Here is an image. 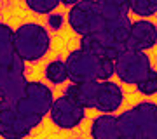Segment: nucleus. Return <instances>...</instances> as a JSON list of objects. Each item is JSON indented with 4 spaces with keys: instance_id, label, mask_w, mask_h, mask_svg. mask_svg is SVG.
Segmentation results:
<instances>
[{
    "instance_id": "1",
    "label": "nucleus",
    "mask_w": 157,
    "mask_h": 139,
    "mask_svg": "<svg viewBox=\"0 0 157 139\" xmlns=\"http://www.w3.org/2000/svg\"><path fill=\"white\" fill-rule=\"evenodd\" d=\"M25 64L14 49V30L0 23V94L2 97H19L25 90Z\"/></svg>"
},
{
    "instance_id": "2",
    "label": "nucleus",
    "mask_w": 157,
    "mask_h": 139,
    "mask_svg": "<svg viewBox=\"0 0 157 139\" xmlns=\"http://www.w3.org/2000/svg\"><path fill=\"white\" fill-rule=\"evenodd\" d=\"M70 83L93 82V80H110L115 75L113 59L100 57L82 49H75L65 59Z\"/></svg>"
},
{
    "instance_id": "3",
    "label": "nucleus",
    "mask_w": 157,
    "mask_h": 139,
    "mask_svg": "<svg viewBox=\"0 0 157 139\" xmlns=\"http://www.w3.org/2000/svg\"><path fill=\"white\" fill-rule=\"evenodd\" d=\"M52 101H54L52 90L45 83L32 80L26 82L23 94L14 99V104L21 118L28 123V127L35 129L42 123L45 115H49Z\"/></svg>"
},
{
    "instance_id": "4",
    "label": "nucleus",
    "mask_w": 157,
    "mask_h": 139,
    "mask_svg": "<svg viewBox=\"0 0 157 139\" xmlns=\"http://www.w3.org/2000/svg\"><path fill=\"white\" fill-rule=\"evenodd\" d=\"M49 47V31L39 23H23L14 30V49L25 63L42 59Z\"/></svg>"
},
{
    "instance_id": "5",
    "label": "nucleus",
    "mask_w": 157,
    "mask_h": 139,
    "mask_svg": "<svg viewBox=\"0 0 157 139\" xmlns=\"http://www.w3.org/2000/svg\"><path fill=\"white\" fill-rule=\"evenodd\" d=\"M155 113L157 104L152 101H141L133 108L119 113V139H147V129Z\"/></svg>"
},
{
    "instance_id": "6",
    "label": "nucleus",
    "mask_w": 157,
    "mask_h": 139,
    "mask_svg": "<svg viewBox=\"0 0 157 139\" xmlns=\"http://www.w3.org/2000/svg\"><path fill=\"white\" fill-rule=\"evenodd\" d=\"M67 21L78 37L101 33L107 24V19L101 14L96 0H80L78 4L70 7Z\"/></svg>"
},
{
    "instance_id": "7",
    "label": "nucleus",
    "mask_w": 157,
    "mask_h": 139,
    "mask_svg": "<svg viewBox=\"0 0 157 139\" xmlns=\"http://www.w3.org/2000/svg\"><path fill=\"white\" fill-rule=\"evenodd\" d=\"M113 66L115 75L121 82L128 85H136L148 75V71L152 70V63L145 50L122 49L113 59Z\"/></svg>"
},
{
    "instance_id": "8",
    "label": "nucleus",
    "mask_w": 157,
    "mask_h": 139,
    "mask_svg": "<svg viewBox=\"0 0 157 139\" xmlns=\"http://www.w3.org/2000/svg\"><path fill=\"white\" fill-rule=\"evenodd\" d=\"M14 99L16 97H0V137L2 139H25L33 130L17 113Z\"/></svg>"
},
{
    "instance_id": "9",
    "label": "nucleus",
    "mask_w": 157,
    "mask_h": 139,
    "mask_svg": "<svg viewBox=\"0 0 157 139\" xmlns=\"http://www.w3.org/2000/svg\"><path fill=\"white\" fill-rule=\"evenodd\" d=\"M49 117L58 129L70 130V129H75L77 125H80V122L86 118V110L75 104L72 99H68L63 94L59 97H54L52 106L49 110Z\"/></svg>"
},
{
    "instance_id": "10",
    "label": "nucleus",
    "mask_w": 157,
    "mask_h": 139,
    "mask_svg": "<svg viewBox=\"0 0 157 139\" xmlns=\"http://www.w3.org/2000/svg\"><path fill=\"white\" fill-rule=\"evenodd\" d=\"M157 44V28L148 19H138L131 23L128 40L124 47L133 50H148Z\"/></svg>"
},
{
    "instance_id": "11",
    "label": "nucleus",
    "mask_w": 157,
    "mask_h": 139,
    "mask_svg": "<svg viewBox=\"0 0 157 139\" xmlns=\"http://www.w3.org/2000/svg\"><path fill=\"white\" fill-rule=\"evenodd\" d=\"M124 94L121 85L112 80H98L94 97V110L100 113H113L122 106Z\"/></svg>"
},
{
    "instance_id": "12",
    "label": "nucleus",
    "mask_w": 157,
    "mask_h": 139,
    "mask_svg": "<svg viewBox=\"0 0 157 139\" xmlns=\"http://www.w3.org/2000/svg\"><path fill=\"white\" fill-rule=\"evenodd\" d=\"M78 49L86 50V52H91L94 56H100V57H110V59H115L117 54L122 49H126L122 44H119L115 40H112L107 33H93V35H86V37H80V45Z\"/></svg>"
},
{
    "instance_id": "13",
    "label": "nucleus",
    "mask_w": 157,
    "mask_h": 139,
    "mask_svg": "<svg viewBox=\"0 0 157 139\" xmlns=\"http://www.w3.org/2000/svg\"><path fill=\"white\" fill-rule=\"evenodd\" d=\"M96 87L98 80L93 82H82V83H70L65 90V96L72 99L75 104H78L84 110H94V97H96Z\"/></svg>"
},
{
    "instance_id": "14",
    "label": "nucleus",
    "mask_w": 157,
    "mask_h": 139,
    "mask_svg": "<svg viewBox=\"0 0 157 139\" xmlns=\"http://www.w3.org/2000/svg\"><path fill=\"white\" fill-rule=\"evenodd\" d=\"M91 139H119L117 117L113 113H101L91 122Z\"/></svg>"
},
{
    "instance_id": "15",
    "label": "nucleus",
    "mask_w": 157,
    "mask_h": 139,
    "mask_svg": "<svg viewBox=\"0 0 157 139\" xmlns=\"http://www.w3.org/2000/svg\"><path fill=\"white\" fill-rule=\"evenodd\" d=\"M131 19L129 16H122V17H115V19H108L107 24H105V30L103 33H107L108 37L119 44H126L129 35V30H131Z\"/></svg>"
},
{
    "instance_id": "16",
    "label": "nucleus",
    "mask_w": 157,
    "mask_h": 139,
    "mask_svg": "<svg viewBox=\"0 0 157 139\" xmlns=\"http://www.w3.org/2000/svg\"><path fill=\"white\" fill-rule=\"evenodd\" d=\"M96 4L100 7L101 14L105 19H115V17L129 16V0H96Z\"/></svg>"
},
{
    "instance_id": "17",
    "label": "nucleus",
    "mask_w": 157,
    "mask_h": 139,
    "mask_svg": "<svg viewBox=\"0 0 157 139\" xmlns=\"http://www.w3.org/2000/svg\"><path fill=\"white\" fill-rule=\"evenodd\" d=\"M47 82L54 83V85H59V83H65L68 82V70H67V64L63 59H54L51 61L47 66H45V71H44Z\"/></svg>"
},
{
    "instance_id": "18",
    "label": "nucleus",
    "mask_w": 157,
    "mask_h": 139,
    "mask_svg": "<svg viewBox=\"0 0 157 139\" xmlns=\"http://www.w3.org/2000/svg\"><path fill=\"white\" fill-rule=\"evenodd\" d=\"M129 9L140 17H150L157 14V0H129Z\"/></svg>"
},
{
    "instance_id": "19",
    "label": "nucleus",
    "mask_w": 157,
    "mask_h": 139,
    "mask_svg": "<svg viewBox=\"0 0 157 139\" xmlns=\"http://www.w3.org/2000/svg\"><path fill=\"white\" fill-rule=\"evenodd\" d=\"M25 4L32 12L35 14H47L49 16L51 12H54L59 5V0H25Z\"/></svg>"
},
{
    "instance_id": "20",
    "label": "nucleus",
    "mask_w": 157,
    "mask_h": 139,
    "mask_svg": "<svg viewBox=\"0 0 157 139\" xmlns=\"http://www.w3.org/2000/svg\"><path fill=\"white\" fill-rule=\"evenodd\" d=\"M136 89L138 92L143 96H154L157 94V70L152 68L148 75H147L140 83H136Z\"/></svg>"
},
{
    "instance_id": "21",
    "label": "nucleus",
    "mask_w": 157,
    "mask_h": 139,
    "mask_svg": "<svg viewBox=\"0 0 157 139\" xmlns=\"http://www.w3.org/2000/svg\"><path fill=\"white\" fill-rule=\"evenodd\" d=\"M147 139H157V113L154 115V118L148 123V129H147Z\"/></svg>"
},
{
    "instance_id": "22",
    "label": "nucleus",
    "mask_w": 157,
    "mask_h": 139,
    "mask_svg": "<svg viewBox=\"0 0 157 139\" xmlns=\"http://www.w3.org/2000/svg\"><path fill=\"white\" fill-rule=\"evenodd\" d=\"M47 23H49V26L52 28V30H59L61 24H63V16L61 14H49Z\"/></svg>"
},
{
    "instance_id": "23",
    "label": "nucleus",
    "mask_w": 157,
    "mask_h": 139,
    "mask_svg": "<svg viewBox=\"0 0 157 139\" xmlns=\"http://www.w3.org/2000/svg\"><path fill=\"white\" fill-rule=\"evenodd\" d=\"M80 0H59V4H63V5H67V7H73L75 4H78Z\"/></svg>"
},
{
    "instance_id": "24",
    "label": "nucleus",
    "mask_w": 157,
    "mask_h": 139,
    "mask_svg": "<svg viewBox=\"0 0 157 139\" xmlns=\"http://www.w3.org/2000/svg\"><path fill=\"white\" fill-rule=\"evenodd\" d=\"M0 97H2V94H0Z\"/></svg>"
},
{
    "instance_id": "25",
    "label": "nucleus",
    "mask_w": 157,
    "mask_h": 139,
    "mask_svg": "<svg viewBox=\"0 0 157 139\" xmlns=\"http://www.w3.org/2000/svg\"><path fill=\"white\" fill-rule=\"evenodd\" d=\"M155 28H157V24H155Z\"/></svg>"
},
{
    "instance_id": "26",
    "label": "nucleus",
    "mask_w": 157,
    "mask_h": 139,
    "mask_svg": "<svg viewBox=\"0 0 157 139\" xmlns=\"http://www.w3.org/2000/svg\"><path fill=\"white\" fill-rule=\"evenodd\" d=\"M77 139H78V137H77Z\"/></svg>"
}]
</instances>
